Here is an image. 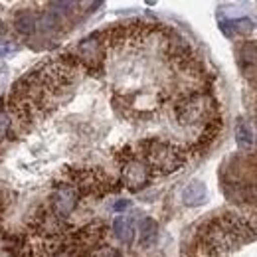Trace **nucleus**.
Listing matches in <instances>:
<instances>
[{"label":"nucleus","mask_w":257,"mask_h":257,"mask_svg":"<svg viewBox=\"0 0 257 257\" xmlns=\"http://www.w3.org/2000/svg\"><path fill=\"white\" fill-rule=\"evenodd\" d=\"M257 237V227L253 222L241 216H222L212 220L206 227H202V247L204 251L218 255L220 251L237 249Z\"/></svg>","instance_id":"1"},{"label":"nucleus","mask_w":257,"mask_h":257,"mask_svg":"<svg viewBox=\"0 0 257 257\" xmlns=\"http://www.w3.org/2000/svg\"><path fill=\"white\" fill-rule=\"evenodd\" d=\"M176 119L184 127H204V139L202 143L214 139L218 131V103L216 99L206 91H192L186 95L174 109ZM222 125V123H220Z\"/></svg>","instance_id":"2"},{"label":"nucleus","mask_w":257,"mask_h":257,"mask_svg":"<svg viewBox=\"0 0 257 257\" xmlns=\"http://www.w3.org/2000/svg\"><path fill=\"white\" fill-rule=\"evenodd\" d=\"M139 159L145 162L153 176L176 172L186 162V151L161 139H147L139 147Z\"/></svg>","instance_id":"3"},{"label":"nucleus","mask_w":257,"mask_h":257,"mask_svg":"<svg viewBox=\"0 0 257 257\" xmlns=\"http://www.w3.org/2000/svg\"><path fill=\"white\" fill-rule=\"evenodd\" d=\"M151 178H153V174H151L149 166L139 159V155H128L121 164V180L133 192L143 190L151 182Z\"/></svg>","instance_id":"4"},{"label":"nucleus","mask_w":257,"mask_h":257,"mask_svg":"<svg viewBox=\"0 0 257 257\" xmlns=\"http://www.w3.org/2000/svg\"><path fill=\"white\" fill-rule=\"evenodd\" d=\"M79 204V190L71 182H62L52 194V212L62 220L67 218Z\"/></svg>","instance_id":"5"},{"label":"nucleus","mask_w":257,"mask_h":257,"mask_svg":"<svg viewBox=\"0 0 257 257\" xmlns=\"http://www.w3.org/2000/svg\"><path fill=\"white\" fill-rule=\"evenodd\" d=\"M103 42H99V36H89L77 46V58H81L85 64L93 65L103 58Z\"/></svg>","instance_id":"6"},{"label":"nucleus","mask_w":257,"mask_h":257,"mask_svg":"<svg viewBox=\"0 0 257 257\" xmlns=\"http://www.w3.org/2000/svg\"><path fill=\"white\" fill-rule=\"evenodd\" d=\"M206 198H208V188L200 180H194L190 184H186L184 190H182V204L188 206V208L202 206L206 202Z\"/></svg>","instance_id":"7"},{"label":"nucleus","mask_w":257,"mask_h":257,"mask_svg":"<svg viewBox=\"0 0 257 257\" xmlns=\"http://www.w3.org/2000/svg\"><path fill=\"white\" fill-rule=\"evenodd\" d=\"M113 231L117 235V239L125 245H131L135 241V222L131 216H125V214H119L115 220H113Z\"/></svg>","instance_id":"8"},{"label":"nucleus","mask_w":257,"mask_h":257,"mask_svg":"<svg viewBox=\"0 0 257 257\" xmlns=\"http://www.w3.org/2000/svg\"><path fill=\"white\" fill-rule=\"evenodd\" d=\"M157 239H159V224L153 218L141 220V224H139V243H141V247L149 249L157 243Z\"/></svg>","instance_id":"9"},{"label":"nucleus","mask_w":257,"mask_h":257,"mask_svg":"<svg viewBox=\"0 0 257 257\" xmlns=\"http://www.w3.org/2000/svg\"><path fill=\"white\" fill-rule=\"evenodd\" d=\"M235 143L239 149H253L255 147V133L245 119H237V123H235Z\"/></svg>","instance_id":"10"},{"label":"nucleus","mask_w":257,"mask_h":257,"mask_svg":"<svg viewBox=\"0 0 257 257\" xmlns=\"http://www.w3.org/2000/svg\"><path fill=\"white\" fill-rule=\"evenodd\" d=\"M14 26H16V30L20 34L30 36V34H34L36 28H38V18L34 16L30 10H20V12H16V16H14Z\"/></svg>","instance_id":"11"},{"label":"nucleus","mask_w":257,"mask_h":257,"mask_svg":"<svg viewBox=\"0 0 257 257\" xmlns=\"http://www.w3.org/2000/svg\"><path fill=\"white\" fill-rule=\"evenodd\" d=\"M60 24H62V14L56 12V10H46L40 16V22H38V26L42 30H56Z\"/></svg>","instance_id":"12"},{"label":"nucleus","mask_w":257,"mask_h":257,"mask_svg":"<svg viewBox=\"0 0 257 257\" xmlns=\"http://www.w3.org/2000/svg\"><path fill=\"white\" fill-rule=\"evenodd\" d=\"M12 115L6 111V109H0V141L8 139V133L12 128Z\"/></svg>","instance_id":"13"},{"label":"nucleus","mask_w":257,"mask_h":257,"mask_svg":"<svg viewBox=\"0 0 257 257\" xmlns=\"http://www.w3.org/2000/svg\"><path fill=\"white\" fill-rule=\"evenodd\" d=\"M128 206H131L128 200H117V202L113 204V210H115V212H123V210H127Z\"/></svg>","instance_id":"14"},{"label":"nucleus","mask_w":257,"mask_h":257,"mask_svg":"<svg viewBox=\"0 0 257 257\" xmlns=\"http://www.w3.org/2000/svg\"><path fill=\"white\" fill-rule=\"evenodd\" d=\"M18 48L16 46H12V44H6V46H0V56H4V54H10V52H16Z\"/></svg>","instance_id":"15"},{"label":"nucleus","mask_w":257,"mask_h":257,"mask_svg":"<svg viewBox=\"0 0 257 257\" xmlns=\"http://www.w3.org/2000/svg\"><path fill=\"white\" fill-rule=\"evenodd\" d=\"M4 34H6V24L0 20V36H4Z\"/></svg>","instance_id":"16"}]
</instances>
